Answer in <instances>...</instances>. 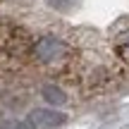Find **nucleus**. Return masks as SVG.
I'll use <instances>...</instances> for the list:
<instances>
[{
	"instance_id": "5",
	"label": "nucleus",
	"mask_w": 129,
	"mask_h": 129,
	"mask_svg": "<svg viewBox=\"0 0 129 129\" xmlns=\"http://www.w3.org/2000/svg\"><path fill=\"white\" fill-rule=\"evenodd\" d=\"M46 3L50 5V7H55V10H69L74 0H46Z\"/></svg>"
},
{
	"instance_id": "4",
	"label": "nucleus",
	"mask_w": 129,
	"mask_h": 129,
	"mask_svg": "<svg viewBox=\"0 0 129 129\" xmlns=\"http://www.w3.org/2000/svg\"><path fill=\"white\" fill-rule=\"evenodd\" d=\"M115 50H117V55L129 64V29H124V31L115 38Z\"/></svg>"
},
{
	"instance_id": "3",
	"label": "nucleus",
	"mask_w": 129,
	"mask_h": 129,
	"mask_svg": "<svg viewBox=\"0 0 129 129\" xmlns=\"http://www.w3.org/2000/svg\"><path fill=\"white\" fill-rule=\"evenodd\" d=\"M41 96L46 98L50 105H64L67 103V91L60 86H55V84H43V88H41Z\"/></svg>"
},
{
	"instance_id": "1",
	"label": "nucleus",
	"mask_w": 129,
	"mask_h": 129,
	"mask_svg": "<svg viewBox=\"0 0 129 129\" xmlns=\"http://www.w3.org/2000/svg\"><path fill=\"white\" fill-rule=\"evenodd\" d=\"M67 55H69V46L62 38H57L55 34H43V36H38L36 41L31 43V57L38 64L53 67V64L64 62Z\"/></svg>"
},
{
	"instance_id": "2",
	"label": "nucleus",
	"mask_w": 129,
	"mask_h": 129,
	"mask_svg": "<svg viewBox=\"0 0 129 129\" xmlns=\"http://www.w3.org/2000/svg\"><path fill=\"white\" fill-rule=\"evenodd\" d=\"M26 122L34 129H48V127H60L67 122V115L60 110H53V108H38V110H31L26 117Z\"/></svg>"
}]
</instances>
